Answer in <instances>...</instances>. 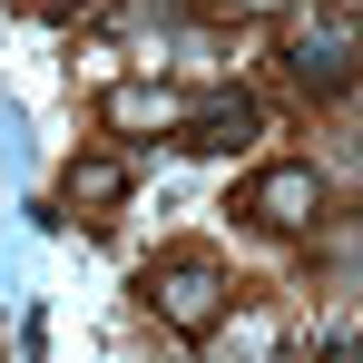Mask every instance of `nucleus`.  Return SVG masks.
Returning <instances> with one entry per match:
<instances>
[{
    "mask_svg": "<svg viewBox=\"0 0 363 363\" xmlns=\"http://www.w3.org/2000/svg\"><path fill=\"white\" fill-rule=\"evenodd\" d=\"M324 206H334V196H324V167H314V157H275V167H255V186H245V216H255L265 236H314Z\"/></svg>",
    "mask_w": 363,
    "mask_h": 363,
    "instance_id": "nucleus-3",
    "label": "nucleus"
},
{
    "mask_svg": "<svg viewBox=\"0 0 363 363\" xmlns=\"http://www.w3.org/2000/svg\"><path fill=\"white\" fill-rule=\"evenodd\" d=\"M30 10H50V20H69V10H89V0H30Z\"/></svg>",
    "mask_w": 363,
    "mask_h": 363,
    "instance_id": "nucleus-8",
    "label": "nucleus"
},
{
    "mask_svg": "<svg viewBox=\"0 0 363 363\" xmlns=\"http://www.w3.org/2000/svg\"><path fill=\"white\" fill-rule=\"evenodd\" d=\"M138 295L157 304V324H167V334L206 344V334L226 324V295H236V285H226V265H216L206 245H177V255H157V265L138 275Z\"/></svg>",
    "mask_w": 363,
    "mask_h": 363,
    "instance_id": "nucleus-2",
    "label": "nucleus"
},
{
    "mask_svg": "<svg viewBox=\"0 0 363 363\" xmlns=\"http://www.w3.org/2000/svg\"><path fill=\"white\" fill-rule=\"evenodd\" d=\"M216 10H236V20H285V0H216Z\"/></svg>",
    "mask_w": 363,
    "mask_h": 363,
    "instance_id": "nucleus-7",
    "label": "nucleus"
},
{
    "mask_svg": "<svg viewBox=\"0 0 363 363\" xmlns=\"http://www.w3.org/2000/svg\"><path fill=\"white\" fill-rule=\"evenodd\" d=\"M177 89H157V79H118V89H99V118L118 128V138H167L177 128Z\"/></svg>",
    "mask_w": 363,
    "mask_h": 363,
    "instance_id": "nucleus-6",
    "label": "nucleus"
},
{
    "mask_svg": "<svg viewBox=\"0 0 363 363\" xmlns=\"http://www.w3.org/2000/svg\"><path fill=\"white\" fill-rule=\"evenodd\" d=\"M285 79L295 99H354L363 89V10L354 0H285Z\"/></svg>",
    "mask_w": 363,
    "mask_h": 363,
    "instance_id": "nucleus-1",
    "label": "nucleus"
},
{
    "mask_svg": "<svg viewBox=\"0 0 363 363\" xmlns=\"http://www.w3.org/2000/svg\"><path fill=\"white\" fill-rule=\"evenodd\" d=\"M255 128H265V99L255 89H206V99H186L177 108V147H196V157H236V147H255Z\"/></svg>",
    "mask_w": 363,
    "mask_h": 363,
    "instance_id": "nucleus-4",
    "label": "nucleus"
},
{
    "mask_svg": "<svg viewBox=\"0 0 363 363\" xmlns=\"http://www.w3.org/2000/svg\"><path fill=\"white\" fill-rule=\"evenodd\" d=\"M60 206L79 216V226H118V206H128V167L108 157V147L69 157V177H60Z\"/></svg>",
    "mask_w": 363,
    "mask_h": 363,
    "instance_id": "nucleus-5",
    "label": "nucleus"
}]
</instances>
